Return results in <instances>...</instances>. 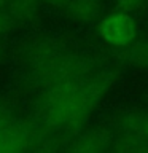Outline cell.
I'll return each mask as SVG.
<instances>
[{"label": "cell", "mask_w": 148, "mask_h": 153, "mask_svg": "<svg viewBox=\"0 0 148 153\" xmlns=\"http://www.w3.org/2000/svg\"><path fill=\"white\" fill-rule=\"evenodd\" d=\"M116 78V70L99 69L91 75L62 81L41 91L35 102L37 121L53 132L72 139L112 89Z\"/></svg>", "instance_id": "obj_1"}, {"label": "cell", "mask_w": 148, "mask_h": 153, "mask_svg": "<svg viewBox=\"0 0 148 153\" xmlns=\"http://www.w3.org/2000/svg\"><path fill=\"white\" fill-rule=\"evenodd\" d=\"M24 80L29 88L45 91L62 81L97 72V61L56 37L32 42L24 51Z\"/></svg>", "instance_id": "obj_2"}, {"label": "cell", "mask_w": 148, "mask_h": 153, "mask_svg": "<svg viewBox=\"0 0 148 153\" xmlns=\"http://www.w3.org/2000/svg\"><path fill=\"white\" fill-rule=\"evenodd\" d=\"M51 131L43 124L19 120L11 126L0 128V153H18L27 150H45Z\"/></svg>", "instance_id": "obj_3"}, {"label": "cell", "mask_w": 148, "mask_h": 153, "mask_svg": "<svg viewBox=\"0 0 148 153\" xmlns=\"http://www.w3.org/2000/svg\"><path fill=\"white\" fill-rule=\"evenodd\" d=\"M99 33L107 43L118 48L127 46L137 37V24L129 13L115 11L99 22Z\"/></svg>", "instance_id": "obj_4"}, {"label": "cell", "mask_w": 148, "mask_h": 153, "mask_svg": "<svg viewBox=\"0 0 148 153\" xmlns=\"http://www.w3.org/2000/svg\"><path fill=\"white\" fill-rule=\"evenodd\" d=\"M115 136L107 129L95 128L84 132H78L69 140L65 150L78 152V153H97L112 150Z\"/></svg>", "instance_id": "obj_5"}, {"label": "cell", "mask_w": 148, "mask_h": 153, "mask_svg": "<svg viewBox=\"0 0 148 153\" xmlns=\"http://www.w3.org/2000/svg\"><path fill=\"white\" fill-rule=\"evenodd\" d=\"M118 134L148 142V110H134L118 120Z\"/></svg>", "instance_id": "obj_6"}, {"label": "cell", "mask_w": 148, "mask_h": 153, "mask_svg": "<svg viewBox=\"0 0 148 153\" xmlns=\"http://www.w3.org/2000/svg\"><path fill=\"white\" fill-rule=\"evenodd\" d=\"M100 8H102V2H97V0H70L64 11L70 19L86 24L92 22L99 16Z\"/></svg>", "instance_id": "obj_7"}, {"label": "cell", "mask_w": 148, "mask_h": 153, "mask_svg": "<svg viewBox=\"0 0 148 153\" xmlns=\"http://www.w3.org/2000/svg\"><path fill=\"white\" fill-rule=\"evenodd\" d=\"M40 3L41 0H7L8 11L18 24L32 21L37 16Z\"/></svg>", "instance_id": "obj_8"}, {"label": "cell", "mask_w": 148, "mask_h": 153, "mask_svg": "<svg viewBox=\"0 0 148 153\" xmlns=\"http://www.w3.org/2000/svg\"><path fill=\"white\" fill-rule=\"evenodd\" d=\"M124 50L121 53V59L129 65L148 69V40L129 43L127 46H123Z\"/></svg>", "instance_id": "obj_9"}, {"label": "cell", "mask_w": 148, "mask_h": 153, "mask_svg": "<svg viewBox=\"0 0 148 153\" xmlns=\"http://www.w3.org/2000/svg\"><path fill=\"white\" fill-rule=\"evenodd\" d=\"M112 150L115 152H126V153H147L148 152V142L138 140L134 137H126V136H115Z\"/></svg>", "instance_id": "obj_10"}, {"label": "cell", "mask_w": 148, "mask_h": 153, "mask_svg": "<svg viewBox=\"0 0 148 153\" xmlns=\"http://www.w3.org/2000/svg\"><path fill=\"white\" fill-rule=\"evenodd\" d=\"M16 24L18 22L14 21L11 13L8 11L7 0H0V37H3L5 33L11 32Z\"/></svg>", "instance_id": "obj_11"}, {"label": "cell", "mask_w": 148, "mask_h": 153, "mask_svg": "<svg viewBox=\"0 0 148 153\" xmlns=\"http://www.w3.org/2000/svg\"><path fill=\"white\" fill-rule=\"evenodd\" d=\"M18 113L14 112V108L10 105L8 102L0 99V128H5V126H11V124L18 123L19 121Z\"/></svg>", "instance_id": "obj_12"}, {"label": "cell", "mask_w": 148, "mask_h": 153, "mask_svg": "<svg viewBox=\"0 0 148 153\" xmlns=\"http://www.w3.org/2000/svg\"><path fill=\"white\" fill-rule=\"evenodd\" d=\"M143 2H145V0H116L115 5H116L118 11L131 13V11H137V10L143 5Z\"/></svg>", "instance_id": "obj_13"}, {"label": "cell", "mask_w": 148, "mask_h": 153, "mask_svg": "<svg viewBox=\"0 0 148 153\" xmlns=\"http://www.w3.org/2000/svg\"><path fill=\"white\" fill-rule=\"evenodd\" d=\"M46 5H50L53 8H59V10H65V7L70 3V0H41Z\"/></svg>", "instance_id": "obj_14"}, {"label": "cell", "mask_w": 148, "mask_h": 153, "mask_svg": "<svg viewBox=\"0 0 148 153\" xmlns=\"http://www.w3.org/2000/svg\"><path fill=\"white\" fill-rule=\"evenodd\" d=\"M3 56H5V48H3V45H2V43H0V62H2Z\"/></svg>", "instance_id": "obj_15"}]
</instances>
